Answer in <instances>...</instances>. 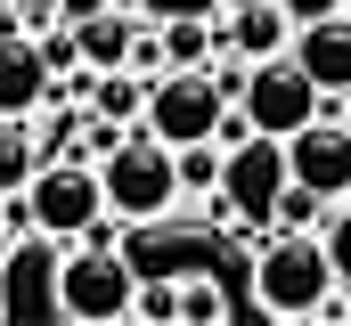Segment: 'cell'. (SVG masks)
I'll list each match as a JSON object with an SVG mask.
<instances>
[{"label": "cell", "mask_w": 351, "mask_h": 326, "mask_svg": "<svg viewBox=\"0 0 351 326\" xmlns=\"http://www.w3.org/2000/svg\"><path fill=\"white\" fill-rule=\"evenodd\" d=\"M319 244H327V261H335V277L351 286V196L327 212V229H319Z\"/></svg>", "instance_id": "cell-18"}, {"label": "cell", "mask_w": 351, "mask_h": 326, "mask_svg": "<svg viewBox=\"0 0 351 326\" xmlns=\"http://www.w3.org/2000/svg\"><path fill=\"white\" fill-rule=\"evenodd\" d=\"M237 98L213 82V66H172V74L147 82V131L156 139H172V147H188V139H221V114H229Z\"/></svg>", "instance_id": "cell-6"}, {"label": "cell", "mask_w": 351, "mask_h": 326, "mask_svg": "<svg viewBox=\"0 0 351 326\" xmlns=\"http://www.w3.org/2000/svg\"><path fill=\"white\" fill-rule=\"evenodd\" d=\"M343 8H351V0H343Z\"/></svg>", "instance_id": "cell-24"}, {"label": "cell", "mask_w": 351, "mask_h": 326, "mask_svg": "<svg viewBox=\"0 0 351 326\" xmlns=\"http://www.w3.org/2000/svg\"><path fill=\"white\" fill-rule=\"evenodd\" d=\"M74 41H82V66L90 74H106V66H131V41H139V8L131 0H114V8H98L74 25Z\"/></svg>", "instance_id": "cell-12"}, {"label": "cell", "mask_w": 351, "mask_h": 326, "mask_svg": "<svg viewBox=\"0 0 351 326\" xmlns=\"http://www.w3.org/2000/svg\"><path fill=\"white\" fill-rule=\"evenodd\" d=\"M221 310H229V302H221V286H213L204 269H188V277H180V318H188V326H213Z\"/></svg>", "instance_id": "cell-17"}, {"label": "cell", "mask_w": 351, "mask_h": 326, "mask_svg": "<svg viewBox=\"0 0 351 326\" xmlns=\"http://www.w3.org/2000/svg\"><path fill=\"white\" fill-rule=\"evenodd\" d=\"M139 318H180V277H156V286H139V302H131Z\"/></svg>", "instance_id": "cell-20"}, {"label": "cell", "mask_w": 351, "mask_h": 326, "mask_svg": "<svg viewBox=\"0 0 351 326\" xmlns=\"http://www.w3.org/2000/svg\"><path fill=\"white\" fill-rule=\"evenodd\" d=\"M98 188H106V212H114L123 229L172 221V204H180V155H172V139H156L147 123L123 131V139L98 155Z\"/></svg>", "instance_id": "cell-1"}, {"label": "cell", "mask_w": 351, "mask_h": 326, "mask_svg": "<svg viewBox=\"0 0 351 326\" xmlns=\"http://www.w3.org/2000/svg\"><path fill=\"white\" fill-rule=\"evenodd\" d=\"M237 106H245L254 131H278V139H286V131H302V123L327 114V90L302 74L294 58H262V66L245 74V98H237Z\"/></svg>", "instance_id": "cell-7"}, {"label": "cell", "mask_w": 351, "mask_h": 326, "mask_svg": "<svg viewBox=\"0 0 351 326\" xmlns=\"http://www.w3.org/2000/svg\"><path fill=\"white\" fill-rule=\"evenodd\" d=\"M327 212H335L327 196H311L302 179H286V196H278V221H269V229H327Z\"/></svg>", "instance_id": "cell-16"}, {"label": "cell", "mask_w": 351, "mask_h": 326, "mask_svg": "<svg viewBox=\"0 0 351 326\" xmlns=\"http://www.w3.org/2000/svg\"><path fill=\"white\" fill-rule=\"evenodd\" d=\"M41 163H49V147L33 131V114H0V196H25Z\"/></svg>", "instance_id": "cell-13"}, {"label": "cell", "mask_w": 351, "mask_h": 326, "mask_svg": "<svg viewBox=\"0 0 351 326\" xmlns=\"http://www.w3.org/2000/svg\"><path fill=\"white\" fill-rule=\"evenodd\" d=\"M98 123H114V131H131L139 114H147V74H131V66H106V74L90 82V98H82Z\"/></svg>", "instance_id": "cell-14"}, {"label": "cell", "mask_w": 351, "mask_h": 326, "mask_svg": "<svg viewBox=\"0 0 351 326\" xmlns=\"http://www.w3.org/2000/svg\"><path fill=\"white\" fill-rule=\"evenodd\" d=\"M335 8H343V0H286V16H294V25H311V16H335Z\"/></svg>", "instance_id": "cell-21"}, {"label": "cell", "mask_w": 351, "mask_h": 326, "mask_svg": "<svg viewBox=\"0 0 351 326\" xmlns=\"http://www.w3.org/2000/svg\"><path fill=\"white\" fill-rule=\"evenodd\" d=\"M49 294H58V310L74 326H114V318H131V302H139V261L123 244H74L58 261Z\"/></svg>", "instance_id": "cell-4"}, {"label": "cell", "mask_w": 351, "mask_h": 326, "mask_svg": "<svg viewBox=\"0 0 351 326\" xmlns=\"http://www.w3.org/2000/svg\"><path fill=\"white\" fill-rule=\"evenodd\" d=\"M286 171H294V179H302L311 196L343 204V196H351V123H335V114H319V123L286 131Z\"/></svg>", "instance_id": "cell-8"}, {"label": "cell", "mask_w": 351, "mask_h": 326, "mask_svg": "<svg viewBox=\"0 0 351 326\" xmlns=\"http://www.w3.org/2000/svg\"><path fill=\"white\" fill-rule=\"evenodd\" d=\"M302 74L319 82L327 98H351V8L335 16H311V25H294V49H286Z\"/></svg>", "instance_id": "cell-9"}, {"label": "cell", "mask_w": 351, "mask_h": 326, "mask_svg": "<svg viewBox=\"0 0 351 326\" xmlns=\"http://www.w3.org/2000/svg\"><path fill=\"white\" fill-rule=\"evenodd\" d=\"M286 179H294V171H286V139H278V131H245V139H229L213 221H229L237 237H245V229H269V221H278Z\"/></svg>", "instance_id": "cell-3"}, {"label": "cell", "mask_w": 351, "mask_h": 326, "mask_svg": "<svg viewBox=\"0 0 351 326\" xmlns=\"http://www.w3.org/2000/svg\"><path fill=\"white\" fill-rule=\"evenodd\" d=\"M33 204V237L41 244H82L90 221H106V188H98V163L90 155H49L25 188Z\"/></svg>", "instance_id": "cell-5"}, {"label": "cell", "mask_w": 351, "mask_h": 326, "mask_svg": "<svg viewBox=\"0 0 351 326\" xmlns=\"http://www.w3.org/2000/svg\"><path fill=\"white\" fill-rule=\"evenodd\" d=\"M49 8H58L66 25H82V16H98V8H114V0H49Z\"/></svg>", "instance_id": "cell-22"}, {"label": "cell", "mask_w": 351, "mask_h": 326, "mask_svg": "<svg viewBox=\"0 0 351 326\" xmlns=\"http://www.w3.org/2000/svg\"><path fill=\"white\" fill-rule=\"evenodd\" d=\"M147 25H172V16H221V0H131Z\"/></svg>", "instance_id": "cell-19"}, {"label": "cell", "mask_w": 351, "mask_h": 326, "mask_svg": "<svg viewBox=\"0 0 351 326\" xmlns=\"http://www.w3.org/2000/svg\"><path fill=\"white\" fill-rule=\"evenodd\" d=\"M49 90H58V66L41 58V41L0 25V114H41Z\"/></svg>", "instance_id": "cell-11"}, {"label": "cell", "mask_w": 351, "mask_h": 326, "mask_svg": "<svg viewBox=\"0 0 351 326\" xmlns=\"http://www.w3.org/2000/svg\"><path fill=\"white\" fill-rule=\"evenodd\" d=\"M172 155H180V196H221V163H229L221 139H188Z\"/></svg>", "instance_id": "cell-15"}, {"label": "cell", "mask_w": 351, "mask_h": 326, "mask_svg": "<svg viewBox=\"0 0 351 326\" xmlns=\"http://www.w3.org/2000/svg\"><path fill=\"white\" fill-rule=\"evenodd\" d=\"M221 49L245 58V66L286 58V49H294V16H286V0H237V8H221Z\"/></svg>", "instance_id": "cell-10"}, {"label": "cell", "mask_w": 351, "mask_h": 326, "mask_svg": "<svg viewBox=\"0 0 351 326\" xmlns=\"http://www.w3.org/2000/svg\"><path fill=\"white\" fill-rule=\"evenodd\" d=\"M335 286L343 277H335L319 229H269V244L254 253V302L269 318H319Z\"/></svg>", "instance_id": "cell-2"}, {"label": "cell", "mask_w": 351, "mask_h": 326, "mask_svg": "<svg viewBox=\"0 0 351 326\" xmlns=\"http://www.w3.org/2000/svg\"><path fill=\"white\" fill-rule=\"evenodd\" d=\"M8 253H16V229H8V221H0V269H8Z\"/></svg>", "instance_id": "cell-23"}]
</instances>
